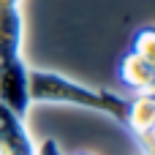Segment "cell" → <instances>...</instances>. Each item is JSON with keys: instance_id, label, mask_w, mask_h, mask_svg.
Wrapping results in <instances>:
<instances>
[{"instance_id": "cell-6", "label": "cell", "mask_w": 155, "mask_h": 155, "mask_svg": "<svg viewBox=\"0 0 155 155\" xmlns=\"http://www.w3.org/2000/svg\"><path fill=\"white\" fill-rule=\"evenodd\" d=\"M117 76H120V82H123L125 87H131L134 93H139V90H153L155 87V68L147 60H142L136 52H125V54H123V60H120V65H117Z\"/></svg>"}, {"instance_id": "cell-5", "label": "cell", "mask_w": 155, "mask_h": 155, "mask_svg": "<svg viewBox=\"0 0 155 155\" xmlns=\"http://www.w3.org/2000/svg\"><path fill=\"white\" fill-rule=\"evenodd\" d=\"M136 142L150 139L155 131V90H139L128 98L125 106V123H123Z\"/></svg>"}, {"instance_id": "cell-13", "label": "cell", "mask_w": 155, "mask_h": 155, "mask_svg": "<svg viewBox=\"0 0 155 155\" xmlns=\"http://www.w3.org/2000/svg\"><path fill=\"white\" fill-rule=\"evenodd\" d=\"M153 90H155V87H153Z\"/></svg>"}, {"instance_id": "cell-2", "label": "cell", "mask_w": 155, "mask_h": 155, "mask_svg": "<svg viewBox=\"0 0 155 155\" xmlns=\"http://www.w3.org/2000/svg\"><path fill=\"white\" fill-rule=\"evenodd\" d=\"M27 63H0V104L16 112L19 117H27L30 112V84H27Z\"/></svg>"}, {"instance_id": "cell-1", "label": "cell", "mask_w": 155, "mask_h": 155, "mask_svg": "<svg viewBox=\"0 0 155 155\" xmlns=\"http://www.w3.org/2000/svg\"><path fill=\"white\" fill-rule=\"evenodd\" d=\"M27 84H30V104L74 106V109H87V112L104 114L120 125L125 123L128 98L114 90L90 87L79 79H71L60 71H49V68H30Z\"/></svg>"}, {"instance_id": "cell-3", "label": "cell", "mask_w": 155, "mask_h": 155, "mask_svg": "<svg viewBox=\"0 0 155 155\" xmlns=\"http://www.w3.org/2000/svg\"><path fill=\"white\" fill-rule=\"evenodd\" d=\"M25 44V14L22 0H0V63H16Z\"/></svg>"}, {"instance_id": "cell-11", "label": "cell", "mask_w": 155, "mask_h": 155, "mask_svg": "<svg viewBox=\"0 0 155 155\" xmlns=\"http://www.w3.org/2000/svg\"><path fill=\"white\" fill-rule=\"evenodd\" d=\"M74 155H95V153H74Z\"/></svg>"}, {"instance_id": "cell-10", "label": "cell", "mask_w": 155, "mask_h": 155, "mask_svg": "<svg viewBox=\"0 0 155 155\" xmlns=\"http://www.w3.org/2000/svg\"><path fill=\"white\" fill-rule=\"evenodd\" d=\"M139 144H153V147H155V131H153V136H150V139H144V142H139Z\"/></svg>"}, {"instance_id": "cell-12", "label": "cell", "mask_w": 155, "mask_h": 155, "mask_svg": "<svg viewBox=\"0 0 155 155\" xmlns=\"http://www.w3.org/2000/svg\"><path fill=\"white\" fill-rule=\"evenodd\" d=\"M136 155H147V153H144V150H139V153H136Z\"/></svg>"}, {"instance_id": "cell-4", "label": "cell", "mask_w": 155, "mask_h": 155, "mask_svg": "<svg viewBox=\"0 0 155 155\" xmlns=\"http://www.w3.org/2000/svg\"><path fill=\"white\" fill-rule=\"evenodd\" d=\"M0 155H35V142L25 117L0 104Z\"/></svg>"}, {"instance_id": "cell-8", "label": "cell", "mask_w": 155, "mask_h": 155, "mask_svg": "<svg viewBox=\"0 0 155 155\" xmlns=\"http://www.w3.org/2000/svg\"><path fill=\"white\" fill-rule=\"evenodd\" d=\"M35 155H65V153H63L60 142L49 136V139H44L41 144H35Z\"/></svg>"}, {"instance_id": "cell-7", "label": "cell", "mask_w": 155, "mask_h": 155, "mask_svg": "<svg viewBox=\"0 0 155 155\" xmlns=\"http://www.w3.org/2000/svg\"><path fill=\"white\" fill-rule=\"evenodd\" d=\"M131 52H136L142 60H147L155 68V25H147V27H139L136 30L134 44H131Z\"/></svg>"}, {"instance_id": "cell-9", "label": "cell", "mask_w": 155, "mask_h": 155, "mask_svg": "<svg viewBox=\"0 0 155 155\" xmlns=\"http://www.w3.org/2000/svg\"><path fill=\"white\" fill-rule=\"evenodd\" d=\"M139 150H144L147 155H155V147H153V144H139Z\"/></svg>"}]
</instances>
